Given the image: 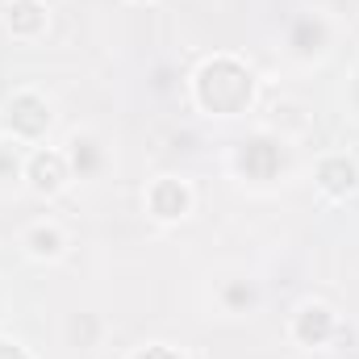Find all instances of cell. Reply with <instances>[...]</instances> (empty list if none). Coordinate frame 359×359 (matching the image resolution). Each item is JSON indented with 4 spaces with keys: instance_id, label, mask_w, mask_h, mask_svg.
<instances>
[{
    "instance_id": "obj_1",
    "label": "cell",
    "mask_w": 359,
    "mask_h": 359,
    "mask_svg": "<svg viewBox=\"0 0 359 359\" xmlns=\"http://www.w3.org/2000/svg\"><path fill=\"white\" fill-rule=\"evenodd\" d=\"M29 180H34L38 192H59L67 184V159L55 155V151H38L29 159Z\"/></svg>"
},
{
    "instance_id": "obj_2",
    "label": "cell",
    "mask_w": 359,
    "mask_h": 359,
    "mask_svg": "<svg viewBox=\"0 0 359 359\" xmlns=\"http://www.w3.org/2000/svg\"><path fill=\"white\" fill-rule=\"evenodd\" d=\"M151 205H155L159 217H184V209H188V188L176 184V180H163V184H155Z\"/></svg>"
},
{
    "instance_id": "obj_3",
    "label": "cell",
    "mask_w": 359,
    "mask_h": 359,
    "mask_svg": "<svg viewBox=\"0 0 359 359\" xmlns=\"http://www.w3.org/2000/svg\"><path fill=\"white\" fill-rule=\"evenodd\" d=\"M318 180H322L326 192H351L359 184V172H355V163H347V159H326Z\"/></svg>"
},
{
    "instance_id": "obj_4",
    "label": "cell",
    "mask_w": 359,
    "mask_h": 359,
    "mask_svg": "<svg viewBox=\"0 0 359 359\" xmlns=\"http://www.w3.org/2000/svg\"><path fill=\"white\" fill-rule=\"evenodd\" d=\"M330 326H334L330 309H326V305H309V309H301L297 334H301L305 343H318V339H326V334H330Z\"/></svg>"
},
{
    "instance_id": "obj_5",
    "label": "cell",
    "mask_w": 359,
    "mask_h": 359,
    "mask_svg": "<svg viewBox=\"0 0 359 359\" xmlns=\"http://www.w3.org/2000/svg\"><path fill=\"white\" fill-rule=\"evenodd\" d=\"M29 251H34L38 259H55V255L63 251L59 226H34V230H29Z\"/></svg>"
}]
</instances>
